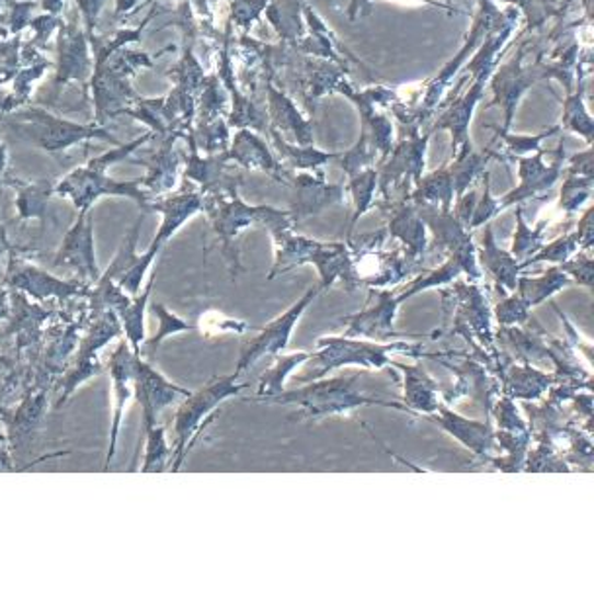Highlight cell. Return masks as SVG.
<instances>
[{
  "label": "cell",
  "instance_id": "cell-1",
  "mask_svg": "<svg viewBox=\"0 0 594 594\" xmlns=\"http://www.w3.org/2000/svg\"><path fill=\"white\" fill-rule=\"evenodd\" d=\"M151 139V134L137 137L132 144L116 145L106 153L92 157L91 161L84 167H79L69 172L61 181L54 184V194L61 198L71 199L72 206L81 209H92V206L99 202L102 196H119V198L136 199L139 206L149 209V198L151 194L144 189V179L139 181H114L110 179L106 171L112 164L119 161H126L129 155L137 151L145 141Z\"/></svg>",
  "mask_w": 594,
  "mask_h": 594
},
{
  "label": "cell",
  "instance_id": "cell-2",
  "mask_svg": "<svg viewBox=\"0 0 594 594\" xmlns=\"http://www.w3.org/2000/svg\"><path fill=\"white\" fill-rule=\"evenodd\" d=\"M361 374L341 376V378L323 379V381H311L309 386L297 391H282L276 397L269 399V403H282V405L299 407L301 411L294 414L292 419H317L324 414L349 413L352 409L361 405H386L407 411V407L399 403H389L379 397H369L368 391H362Z\"/></svg>",
  "mask_w": 594,
  "mask_h": 594
},
{
  "label": "cell",
  "instance_id": "cell-3",
  "mask_svg": "<svg viewBox=\"0 0 594 594\" xmlns=\"http://www.w3.org/2000/svg\"><path fill=\"white\" fill-rule=\"evenodd\" d=\"M7 126L20 139L36 145L47 153L67 151V149H71L72 145L84 144L91 139L119 145L116 137L112 136L104 126H96V124L82 126V124H75L64 117L54 116L47 110L32 108V106H27V108L22 106V108L10 112L7 117Z\"/></svg>",
  "mask_w": 594,
  "mask_h": 594
},
{
  "label": "cell",
  "instance_id": "cell-4",
  "mask_svg": "<svg viewBox=\"0 0 594 594\" xmlns=\"http://www.w3.org/2000/svg\"><path fill=\"white\" fill-rule=\"evenodd\" d=\"M284 217V216H282ZM276 219L271 226L278 251H276V264L274 271L271 272L269 279L276 278L282 272H288L289 269L301 266L306 262H316L319 274H321V289L333 286L336 279L346 278L349 274V262L351 254L344 244H321L317 241H309L304 237L289 235L288 221L286 219Z\"/></svg>",
  "mask_w": 594,
  "mask_h": 594
},
{
  "label": "cell",
  "instance_id": "cell-5",
  "mask_svg": "<svg viewBox=\"0 0 594 594\" xmlns=\"http://www.w3.org/2000/svg\"><path fill=\"white\" fill-rule=\"evenodd\" d=\"M409 354V356H426L421 346L407 343H361L352 341L349 336H339V339H321L317 341V352H311L309 361L317 364V368L301 381H311V379H321L333 372V369L343 368V366H362V368H384L391 364V354Z\"/></svg>",
  "mask_w": 594,
  "mask_h": 594
},
{
  "label": "cell",
  "instance_id": "cell-6",
  "mask_svg": "<svg viewBox=\"0 0 594 594\" xmlns=\"http://www.w3.org/2000/svg\"><path fill=\"white\" fill-rule=\"evenodd\" d=\"M243 384H239V376H221L212 379L206 388L192 391L189 397L182 399L179 411L174 414V452H172V471H179L182 461L190 450V442L202 431V423L209 419V414L216 411L229 397L243 391Z\"/></svg>",
  "mask_w": 594,
  "mask_h": 594
},
{
  "label": "cell",
  "instance_id": "cell-7",
  "mask_svg": "<svg viewBox=\"0 0 594 594\" xmlns=\"http://www.w3.org/2000/svg\"><path fill=\"white\" fill-rule=\"evenodd\" d=\"M117 336H124V331H122V323L117 319L116 311L106 309L104 313L92 317L91 324L87 327V333L77 346L71 368L65 372L57 384L59 399L55 401V409H61L67 403V399L81 388L82 384L99 376L104 369L99 358L100 351Z\"/></svg>",
  "mask_w": 594,
  "mask_h": 594
},
{
  "label": "cell",
  "instance_id": "cell-8",
  "mask_svg": "<svg viewBox=\"0 0 594 594\" xmlns=\"http://www.w3.org/2000/svg\"><path fill=\"white\" fill-rule=\"evenodd\" d=\"M9 271L4 276V284L10 289L30 297L32 301H46V299H72V297H89L92 286L81 279L69 282L54 276L52 272L39 269L37 264L24 261L12 247L9 252Z\"/></svg>",
  "mask_w": 594,
  "mask_h": 594
},
{
  "label": "cell",
  "instance_id": "cell-9",
  "mask_svg": "<svg viewBox=\"0 0 594 594\" xmlns=\"http://www.w3.org/2000/svg\"><path fill=\"white\" fill-rule=\"evenodd\" d=\"M55 269H69L79 274L84 284H96L100 271L96 249H94V226H92L91 209H81L79 219L65 233L64 241L54 256Z\"/></svg>",
  "mask_w": 594,
  "mask_h": 594
},
{
  "label": "cell",
  "instance_id": "cell-10",
  "mask_svg": "<svg viewBox=\"0 0 594 594\" xmlns=\"http://www.w3.org/2000/svg\"><path fill=\"white\" fill-rule=\"evenodd\" d=\"M319 292H321V286L307 289L306 296L301 297L297 304H294L292 309H288L284 316L278 317L276 321H272L269 327H264L262 333L244 349L241 361H239L237 369H235V376L241 378L243 372L251 369L264 356H276L279 351H284L288 346L289 336L294 333V327L301 319L307 307L311 306V301L316 299Z\"/></svg>",
  "mask_w": 594,
  "mask_h": 594
},
{
  "label": "cell",
  "instance_id": "cell-11",
  "mask_svg": "<svg viewBox=\"0 0 594 594\" xmlns=\"http://www.w3.org/2000/svg\"><path fill=\"white\" fill-rule=\"evenodd\" d=\"M192 391L172 384L171 379L164 378L151 362L136 354V397L144 409V433L153 429L157 416L172 405L179 403Z\"/></svg>",
  "mask_w": 594,
  "mask_h": 594
},
{
  "label": "cell",
  "instance_id": "cell-12",
  "mask_svg": "<svg viewBox=\"0 0 594 594\" xmlns=\"http://www.w3.org/2000/svg\"><path fill=\"white\" fill-rule=\"evenodd\" d=\"M94 72V55L87 32L75 22H61L57 30V72L55 87L71 81H89Z\"/></svg>",
  "mask_w": 594,
  "mask_h": 594
},
{
  "label": "cell",
  "instance_id": "cell-13",
  "mask_svg": "<svg viewBox=\"0 0 594 594\" xmlns=\"http://www.w3.org/2000/svg\"><path fill=\"white\" fill-rule=\"evenodd\" d=\"M112 389H114V416L110 426L108 454L104 459V471H110L117 448V436L124 423V414L129 399L136 396V352L127 344L126 339L117 344L116 351L112 352L108 364Z\"/></svg>",
  "mask_w": 594,
  "mask_h": 594
},
{
  "label": "cell",
  "instance_id": "cell-14",
  "mask_svg": "<svg viewBox=\"0 0 594 594\" xmlns=\"http://www.w3.org/2000/svg\"><path fill=\"white\" fill-rule=\"evenodd\" d=\"M207 214L212 219V226L216 229V233L219 235L221 243H224V254L229 261V269L237 274L239 271V251L235 247V237L239 235L241 229L251 226L254 219H266L271 221L272 217L278 216V212L274 209H266V207H251L243 206L241 202H229V204H207Z\"/></svg>",
  "mask_w": 594,
  "mask_h": 594
},
{
  "label": "cell",
  "instance_id": "cell-15",
  "mask_svg": "<svg viewBox=\"0 0 594 594\" xmlns=\"http://www.w3.org/2000/svg\"><path fill=\"white\" fill-rule=\"evenodd\" d=\"M91 89L96 126H106L108 119L124 114L137 99L136 91L129 84V77L112 71L106 65L94 67Z\"/></svg>",
  "mask_w": 594,
  "mask_h": 594
},
{
  "label": "cell",
  "instance_id": "cell-16",
  "mask_svg": "<svg viewBox=\"0 0 594 594\" xmlns=\"http://www.w3.org/2000/svg\"><path fill=\"white\" fill-rule=\"evenodd\" d=\"M376 304L366 307L358 316L344 317L341 323L349 324V331L344 336L349 339H374V341H389V339H423L421 334H403L393 331V319H396L399 301L389 292L376 294Z\"/></svg>",
  "mask_w": 594,
  "mask_h": 594
},
{
  "label": "cell",
  "instance_id": "cell-17",
  "mask_svg": "<svg viewBox=\"0 0 594 594\" xmlns=\"http://www.w3.org/2000/svg\"><path fill=\"white\" fill-rule=\"evenodd\" d=\"M456 297V316L452 329L461 333L468 341L479 339L483 344H491V313L483 292L476 284H458L452 289Z\"/></svg>",
  "mask_w": 594,
  "mask_h": 594
},
{
  "label": "cell",
  "instance_id": "cell-18",
  "mask_svg": "<svg viewBox=\"0 0 594 594\" xmlns=\"http://www.w3.org/2000/svg\"><path fill=\"white\" fill-rule=\"evenodd\" d=\"M10 301H12V313H10V333H14L16 336V351L20 356L24 352L37 351L42 339H44V331H46V323L49 321L52 313L44 309V307L34 304L30 297L20 294L16 289H12L10 294Z\"/></svg>",
  "mask_w": 594,
  "mask_h": 594
},
{
  "label": "cell",
  "instance_id": "cell-19",
  "mask_svg": "<svg viewBox=\"0 0 594 594\" xmlns=\"http://www.w3.org/2000/svg\"><path fill=\"white\" fill-rule=\"evenodd\" d=\"M47 384L37 379V386L27 391L19 409L9 419L10 442L14 450H26L32 441L36 438L37 431L42 429V421L46 416Z\"/></svg>",
  "mask_w": 594,
  "mask_h": 594
},
{
  "label": "cell",
  "instance_id": "cell-20",
  "mask_svg": "<svg viewBox=\"0 0 594 594\" xmlns=\"http://www.w3.org/2000/svg\"><path fill=\"white\" fill-rule=\"evenodd\" d=\"M433 419L436 423H441L442 429L454 434L459 442H464L469 450L476 452L478 456H487L495 450V433H493L491 424L468 421V419L452 413L442 405L434 411Z\"/></svg>",
  "mask_w": 594,
  "mask_h": 594
},
{
  "label": "cell",
  "instance_id": "cell-21",
  "mask_svg": "<svg viewBox=\"0 0 594 594\" xmlns=\"http://www.w3.org/2000/svg\"><path fill=\"white\" fill-rule=\"evenodd\" d=\"M202 206H204V199H202L199 194H194V192L181 194V196H174V198L162 199V202H157V204H149V209H155V212H161L162 214L161 227H159L153 241L149 244V249L161 252L162 247L167 244V241L171 239L172 235L176 233L184 226V221L189 217L199 212Z\"/></svg>",
  "mask_w": 594,
  "mask_h": 594
},
{
  "label": "cell",
  "instance_id": "cell-22",
  "mask_svg": "<svg viewBox=\"0 0 594 594\" xmlns=\"http://www.w3.org/2000/svg\"><path fill=\"white\" fill-rule=\"evenodd\" d=\"M52 61L44 55H39L37 49L32 47H22V67H20L16 77H14V91L7 99L0 100V117L10 114L14 110L26 106L32 94V84L44 77V72L52 67Z\"/></svg>",
  "mask_w": 594,
  "mask_h": 594
},
{
  "label": "cell",
  "instance_id": "cell-23",
  "mask_svg": "<svg viewBox=\"0 0 594 594\" xmlns=\"http://www.w3.org/2000/svg\"><path fill=\"white\" fill-rule=\"evenodd\" d=\"M393 366L405 374L407 409L411 413L414 409V411L433 414L441 407L438 384L421 366H405L399 362H393Z\"/></svg>",
  "mask_w": 594,
  "mask_h": 594
},
{
  "label": "cell",
  "instance_id": "cell-24",
  "mask_svg": "<svg viewBox=\"0 0 594 594\" xmlns=\"http://www.w3.org/2000/svg\"><path fill=\"white\" fill-rule=\"evenodd\" d=\"M155 282H157V272L153 271L147 286H145L144 294L129 297L124 306L116 309L117 319H119L122 331H124V339L136 354H141V344L145 341V311L149 306V297L153 292Z\"/></svg>",
  "mask_w": 594,
  "mask_h": 594
},
{
  "label": "cell",
  "instance_id": "cell-25",
  "mask_svg": "<svg viewBox=\"0 0 594 594\" xmlns=\"http://www.w3.org/2000/svg\"><path fill=\"white\" fill-rule=\"evenodd\" d=\"M501 379H503V393L511 399H538L548 391L553 381H559L556 376H546L541 372H536L532 366H511V368H501Z\"/></svg>",
  "mask_w": 594,
  "mask_h": 594
},
{
  "label": "cell",
  "instance_id": "cell-26",
  "mask_svg": "<svg viewBox=\"0 0 594 594\" xmlns=\"http://www.w3.org/2000/svg\"><path fill=\"white\" fill-rule=\"evenodd\" d=\"M16 189V212L22 221L37 219L42 227L47 224V202L54 196V184L47 181H9Z\"/></svg>",
  "mask_w": 594,
  "mask_h": 594
},
{
  "label": "cell",
  "instance_id": "cell-27",
  "mask_svg": "<svg viewBox=\"0 0 594 594\" xmlns=\"http://www.w3.org/2000/svg\"><path fill=\"white\" fill-rule=\"evenodd\" d=\"M84 321H75L65 329L64 334L49 344L44 358V381L47 378H59L64 374L67 362L72 356V352H77V346L81 343V329Z\"/></svg>",
  "mask_w": 594,
  "mask_h": 594
},
{
  "label": "cell",
  "instance_id": "cell-28",
  "mask_svg": "<svg viewBox=\"0 0 594 594\" xmlns=\"http://www.w3.org/2000/svg\"><path fill=\"white\" fill-rule=\"evenodd\" d=\"M481 261L487 266V271L491 272L495 276L499 288L503 286L504 289H516V282H518V272H521V264L514 259L511 252L499 251L496 249L495 241L491 237V231H487L486 249L481 251Z\"/></svg>",
  "mask_w": 594,
  "mask_h": 594
},
{
  "label": "cell",
  "instance_id": "cell-29",
  "mask_svg": "<svg viewBox=\"0 0 594 594\" xmlns=\"http://www.w3.org/2000/svg\"><path fill=\"white\" fill-rule=\"evenodd\" d=\"M309 352H299V354H292V356H284V358H276V364L272 366L261 381H259V388H256V396L249 397L247 401H269L272 397L278 396L284 391V381L289 372H294L297 366H301L304 362L309 361Z\"/></svg>",
  "mask_w": 594,
  "mask_h": 594
},
{
  "label": "cell",
  "instance_id": "cell-30",
  "mask_svg": "<svg viewBox=\"0 0 594 594\" xmlns=\"http://www.w3.org/2000/svg\"><path fill=\"white\" fill-rule=\"evenodd\" d=\"M172 139H167L161 151L155 157V162L149 167V174L144 179V186L149 194H162L174 186L176 169H179V157L172 153Z\"/></svg>",
  "mask_w": 594,
  "mask_h": 594
},
{
  "label": "cell",
  "instance_id": "cell-31",
  "mask_svg": "<svg viewBox=\"0 0 594 594\" xmlns=\"http://www.w3.org/2000/svg\"><path fill=\"white\" fill-rule=\"evenodd\" d=\"M569 284L568 274L561 269H549L540 278H523L516 282L518 296L524 297L530 307L538 306L544 299L558 294Z\"/></svg>",
  "mask_w": 594,
  "mask_h": 594
},
{
  "label": "cell",
  "instance_id": "cell-32",
  "mask_svg": "<svg viewBox=\"0 0 594 594\" xmlns=\"http://www.w3.org/2000/svg\"><path fill=\"white\" fill-rule=\"evenodd\" d=\"M153 311L155 317L159 319V329H157V334H155L153 339H149L145 343V349L141 351V356L149 362L155 361V352L159 351V346H161L164 339H169L172 334L189 333V331L194 329L189 321H184L182 317L172 313L162 304H155Z\"/></svg>",
  "mask_w": 594,
  "mask_h": 594
},
{
  "label": "cell",
  "instance_id": "cell-33",
  "mask_svg": "<svg viewBox=\"0 0 594 594\" xmlns=\"http://www.w3.org/2000/svg\"><path fill=\"white\" fill-rule=\"evenodd\" d=\"M391 235H396L401 241H405L407 247H409L407 261L411 262V264L423 256L426 237H424V226L419 221V217H414L409 212L396 217V221L391 226Z\"/></svg>",
  "mask_w": 594,
  "mask_h": 594
},
{
  "label": "cell",
  "instance_id": "cell-34",
  "mask_svg": "<svg viewBox=\"0 0 594 594\" xmlns=\"http://www.w3.org/2000/svg\"><path fill=\"white\" fill-rule=\"evenodd\" d=\"M145 434L147 438V446H145V459L141 464V471L144 473H161L169 468V461L172 459V450L167 444V436H164V426H157L149 429Z\"/></svg>",
  "mask_w": 594,
  "mask_h": 594
},
{
  "label": "cell",
  "instance_id": "cell-35",
  "mask_svg": "<svg viewBox=\"0 0 594 594\" xmlns=\"http://www.w3.org/2000/svg\"><path fill=\"white\" fill-rule=\"evenodd\" d=\"M581 247V239L579 233L569 235V237H561L556 243L548 244L544 251H538L536 254H532L528 261L521 264V271L532 264H538V262H563L569 261L576 249Z\"/></svg>",
  "mask_w": 594,
  "mask_h": 594
},
{
  "label": "cell",
  "instance_id": "cell-36",
  "mask_svg": "<svg viewBox=\"0 0 594 594\" xmlns=\"http://www.w3.org/2000/svg\"><path fill=\"white\" fill-rule=\"evenodd\" d=\"M461 272H464V269L459 266V262L454 261V259H448V262H446L444 266H441V271H434L433 274H429L426 278H421L419 282H413V286L407 289V292H403L401 296L397 297V301H399V304H403L405 299L414 296V294H419V292H423V289L434 288V286H441V284L452 282V279L458 278Z\"/></svg>",
  "mask_w": 594,
  "mask_h": 594
},
{
  "label": "cell",
  "instance_id": "cell-37",
  "mask_svg": "<svg viewBox=\"0 0 594 594\" xmlns=\"http://www.w3.org/2000/svg\"><path fill=\"white\" fill-rule=\"evenodd\" d=\"M20 67H22L20 36H14L9 42H0V84H7L10 79H14Z\"/></svg>",
  "mask_w": 594,
  "mask_h": 594
},
{
  "label": "cell",
  "instance_id": "cell-38",
  "mask_svg": "<svg viewBox=\"0 0 594 594\" xmlns=\"http://www.w3.org/2000/svg\"><path fill=\"white\" fill-rule=\"evenodd\" d=\"M528 311L530 304L521 296L506 297L495 309L496 319L503 327L524 323L528 319Z\"/></svg>",
  "mask_w": 594,
  "mask_h": 594
},
{
  "label": "cell",
  "instance_id": "cell-39",
  "mask_svg": "<svg viewBox=\"0 0 594 594\" xmlns=\"http://www.w3.org/2000/svg\"><path fill=\"white\" fill-rule=\"evenodd\" d=\"M518 219H521V217H518ZM518 226H521V229H518V235L514 237L513 251H511V254H513L516 261L526 262L530 259L532 254H536V252L540 251L541 243H544V235H541V227L538 231H528L523 224V219L518 221Z\"/></svg>",
  "mask_w": 594,
  "mask_h": 594
},
{
  "label": "cell",
  "instance_id": "cell-40",
  "mask_svg": "<svg viewBox=\"0 0 594 594\" xmlns=\"http://www.w3.org/2000/svg\"><path fill=\"white\" fill-rule=\"evenodd\" d=\"M528 471H568L563 459L559 458L558 452L548 442H540L536 450L528 456Z\"/></svg>",
  "mask_w": 594,
  "mask_h": 594
},
{
  "label": "cell",
  "instance_id": "cell-41",
  "mask_svg": "<svg viewBox=\"0 0 594 594\" xmlns=\"http://www.w3.org/2000/svg\"><path fill=\"white\" fill-rule=\"evenodd\" d=\"M61 16H54V14H42V16H36L30 22V26L36 34L30 39V44L26 47H32V49H46L47 42L54 36V32L59 30L61 26Z\"/></svg>",
  "mask_w": 594,
  "mask_h": 594
},
{
  "label": "cell",
  "instance_id": "cell-42",
  "mask_svg": "<svg viewBox=\"0 0 594 594\" xmlns=\"http://www.w3.org/2000/svg\"><path fill=\"white\" fill-rule=\"evenodd\" d=\"M36 0H14L9 12V32L12 36L20 34L32 22V10L36 9Z\"/></svg>",
  "mask_w": 594,
  "mask_h": 594
},
{
  "label": "cell",
  "instance_id": "cell-43",
  "mask_svg": "<svg viewBox=\"0 0 594 594\" xmlns=\"http://www.w3.org/2000/svg\"><path fill=\"white\" fill-rule=\"evenodd\" d=\"M593 269L594 261L591 259L589 251L585 254H579L573 261H566L561 264V271L571 274L579 284H583L586 288L593 286Z\"/></svg>",
  "mask_w": 594,
  "mask_h": 594
},
{
  "label": "cell",
  "instance_id": "cell-44",
  "mask_svg": "<svg viewBox=\"0 0 594 594\" xmlns=\"http://www.w3.org/2000/svg\"><path fill=\"white\" fill-rule=\"evenodd\" d=\"M77 7L81 10L82 22H84V32L89 39L96 37V24H99V16L106 0H75Z\"/></svg>",
  "mask_w": 594,
  "mask_h": 594
},
{
  "label": "cell",
  "instance_id": "cell-45",
  "mask_svg": "<svg viewBox=\"0 0 594 594\" xmlns=\"http://www.w3.org/2000/svg\"><path fill=\"white\" fill-rule=\"evenodd\" d=\"M65 2H67V0H42V2H39V7L44 9V12H46V14H54V16H59V14L64 12Z\"/></svg>",
  "mask_w": 594,
  "mask_h": 594
},
{
  "label": "cell",
  "instance_id": "cell-46",
  "mask_svg": "<svg viewBox=\"0 0 594 594\" xmlns=\"http://www.w3.org/2000/svg\"><path fill=\"white\" fill-rule=\"evenodd\" d=\"M137 0H116V10H114V19H122L129 10L136 7Z\"/></svg>",
  "mask_w": 594,
  "mask_h": 594
},
{
  "label": "cell",
  "instance_id": "cell-47",
  "mask_svg": "<svg viewBox=\"0 0 594 594\" xmlns=\"http://www.w3.org/2000/svg\"><path fill=\"white\" fill-rule=\"evenodd\" d=\"M0 471H14V459L10 456L9 450L2 448V446H0Z\"/></svg>",
  "mask_w": 594,
  "mask_h": 594
},
{
  "label": "cell",
  "instance_id": "cell-48",
  "mask_svg": "<svg viewBox=\"0 0 594 594\" xmlns=\"http://www.w3.org/2000/svg\"><path fill=\"white\" fill-rule=\"evenodd\" d=\"M14 0H0V20H9L10 7Z\"/></svg>",
  "mask_w": 594,
  "mask_h": 594
},
{
  "label": "cell",
  "instance_id": "cell-49",
  "mask_svg": "<svg viewBox=\"0 0 594 594\" xmlns=\"http://www.w3.org/2000/svg\"><path fill=\"white\" fill-rule=\"evenodd\" d=\"M4 169H7V149L0 145V179L4 174Z\"/></svg>",
  "mask_w": 594,
  "mask_h": 594
},
{
  "label": "cell",
  "instance_id": "cell-50",
  "mask_svg": "<svg viewBox=\"0 0 594 594\" xmlns=\"http://www.w3.org/2000/svg\"><path fill=\"white\" fill-rule=\"evenodd\" d=\"M10 369V364L7 358H0V376H7V372Z\"/></svg>",
  "mask_w": 594,
  "mask_h": 594
},
{
  "label": "cell",
  "instance_id": "cell-51",
  "mask_svg": "<svg viewBox=\"0 0 594 594\" xmlns=\"http://www.w3.org/2000/svg\"><path fill=\"white\" fill-rule=\"evenodd\" d=\"M7 441H9V438H7L4 434L0 433V442H7Z\"/></svg>",
  "mask_w": 594,
  "mask_h": 594
}]
</instances>
